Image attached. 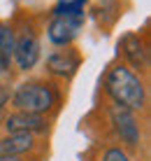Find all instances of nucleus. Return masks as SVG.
Instances as JSON below:
<instances>
[{
  "label": "nucleus",
  "instance_id": "1",
  "mask_svg": "<svg viewBox=\"0 0 151 161\" xmlns=\"http://www.w3.org/2000/svg\"><path fill=\"white\" fill-rule=\"evenodd\" d=\"M147 121L149 117H144V114H137L123 105H116L102 98L81 124L91 133L93 142H114V145L126 147L135 157L147 159Z\"/></svg>",
  "mask_w": 151,
  "mask_h": 161
},
{
  "label": "nucleus",
  "instance_id": "5",
  "mask_svg": "<svg viewBox=\"0 0 151 161\" xmlns=\"http://www.w3.org/2000/svg\"><path fill=\"white\" fill-rule=\"evenodd\" d=\"M116 58L123 61L128 68L135 73L149 77L151 68V44H149V31H128L116 42Z\"/></svg>",
  "mask_w": 151,
  "mask_h": 161
},
{
  "label": "nucleus",
  "instance_id": "12",
  "mask_svg": "<svg viewBox=\"0 0 151 161\" xmlns=\"http://www.w3.org/2000/svg\"><path fill=\"white\" fill-rule=\"evenodd\" d=\"M12 56H14V26L9 19H0V58L5 63V70L14 77Z\"/></svg>",
  "mask_w": 151,
  "mask_h": 161
},
{
  "label": "nucleus",
  "instance_id": "3",
  "mask_svg": "<svg viewBox=\"0 0 151 161\" xmlns=\"http://www.w3.org/2000/svg\"><path fill=\"white\" fill-rule=\"evenodd\" d=\"M65 105V86L44 75H28L26 80L12 84L9 110H23L33 114L56 119Z\"/></svg>",
  "mask_w": 151,
  "mask_h": 161
},
{
  "label": "nucleus",
  "instance_id": "17",
  "mask_svg": "<svg viewBox=\"0 0 151 161\" xmlns=\"http://www.w3.org/2000/svg\"><path fill=\"white\" fill-rule=\"evenodd\" d=\"M84 161H98V159H96V157H93V154H91V152H88V154H86V159H84Z\"/></svg>",
  "mask_w": 151,
  "mask_h": 161
},
{
  "label": "nucleus",
  "instance_id": "8",
  "mask_svg": "<svg viewBox=\"0 0 151 161\" xmlns=\"http://www.w3.org/2000/svg\"><path fill=\"white\" fill-rule=\"evenodd\" d=\"M47 138L30 133H0V159L5 157H44Z\"/></svg>",
  "mask_w": 151,
  "mask_h": 161
},
{
  "label": "nucleus",
  "instance_id": "15",
  "mask_svg": "<svg viewBox=\"0 0 151 161\" xmlns=\"http://www.w3.org/2000/svg\"><path fill=\"white\" fill-rule=\"evenodd\" d=\"M0 161H44V157H5Z\"/></svg>",
  "mask_w": 151,
  "mask_h": 161
},
{
  "label": "nucleus",
  "instance_id": "11",
  "mask_svg": "<svg viewBox=\"0 0 151 161\" xmlns=\"http://www.w3.org/2000/svg\"><path fill=\"white\" fill-rule=\"evenodd\" d=\"M91 154L98 161H144L142 157H135L126 147L114 145V142H96L91 147Z\"/></svg>",
  "mask_w": 151,
  "mask_h": 161
},
{
  "label": "nucleus",
  "instance_id": "9",
  "mask_svg": "<svg viewBox=\"0 0 151 161\" xmlns=\"http://www.w3.org/2000/svg\"><path fill=\"white\" fill-rule=\"evenodd\" d=\"M84 28V19H75V16H49L44 21V35L47 42L54 49L58 47H70L75 44V40L79 37V33Z\"/></svg>",
  "mask_w": 151,
  "mask_h": 161
},
{
  "label": "nucleus",
  "instance_id": "6",
  "mask_svg": "<svg viewBox=\"0 0 151 161\" xmlns=\"http://www.w3.org/2000/svg\"><path fill=\"white\" fill-rule=\"evenodd\" d=\"M81 63H84V54L75 44H70V47H58V49H54V52H49L47 58H44V77L68 86L77 77Z\"/></svg>",
  "mask_w": 151,
  "mask_h": 161
},
{
  "label": "nucleus",
  "instance_id": "13",
  "mask_svg": "<svg viewBox=\"0 0 151 161\" xmlns=\"http://www.w3.org/2000/svg\"><path fill=\"white\" fill-rule=\"evenodd\" d=\"M88 0H56V5L49 9V16H75L86 19Z\"/></svg>",
  "mask_w": 151,
  "mask_h": 161
},
{
  "label": "nucleus",
  "instance_id": "2",
  "mask_svg": "<svg viewBox=\"0 0 151 161\" xmlns=\"http://www.w3.org/2000/svg\"><path fill=\"white\" fill-rule=\"evenodd\" d=\"M100 96L149 117V77L135 73L119 58L112 61L100 77Z\"/></svg>",
  "mask_w": 151,
  "mask_h": 161
},
{
  "label": "nucleus",
  "instance_id": "14",
  "mask_svg": "<svg viewBox=\"0 0 151 161\" xmlns=\"http://www.w3.org/2000/svg\"><path fill=\"white\" fill-rule=\"evenodd\" d=\"M9 98H12V77L0 80V119L9 110Z\"/></svg>",
  "mask_w": 151,
  "mask_h": 161
},
{
  "label": "nucleus",
  "instance_id": "10",
  "mask_svg": "<svg viewBox=\"0 0 151 161\" xmlns=\"http://www.w3.org/2000/svg\"><path fill=\"white\" fill-rule=\"evenodd\" d=\"M126 7H128V0H98L91 7V14L96 19L98 28L102 33H109L121 21V16L126 14L123 12Z\"/></svg>",
  "mask_w": 151,
  "mask_h": 161
},
{
  "label": "nucleus",
  "instance_id": "7",
  "mask_svg": "<svg viewBox=\"0 0 151 161\" xmlns=\"http://www.w3.org/2000/svg\"><path fill=\"white\" fill-rule=\"evenodd\" d=\"M56 119L44 114H33L23 110H7L0 119V133H30V136L49 138Z\"/></svg>",
  "mask_w": 151,
  "mask_h": 161
},
{
  "label": "nucleus",
  "instance_id": "16",
  "mask_svg": "<svg viewBox=\"0 0 151 161\" xmlns=\"http://www.w3.org/2000/svg\"><path fill=\"white\" fill-rule=\"evenodd\" d=\"M5 77H12V75L5 70V63H3V58H0V80H5Z\"/></svg>",
  "mask_w": 151,
  "mask_h": 161
},
{
  "label": "nucleus",
  "instance_id": "4",
  "mask_svg": "<svg viewBox=\"0 0 151 161\" xmlns=\"http://www.w3.org/2000/svg\"><path fill=\"white\" fill-rule=\"evenodd\" d=\"M9 21L14 26L12 73L30 75L42 61V28L47 16L30 9H19Z\"/></svg>",
  "mask_w": 151,
  "mask_h": 161
}]
</instances>
